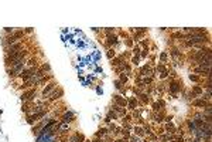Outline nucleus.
Instances as JSON below:
<instances>
[{
  "label": "nucleus",
  "mask_w": 212,
  "mask_h": 142,
  "mask_svg": "<svg viewBox=\"0 0 212 142\" xmlns=\"http://www.w3.org/2000/svg\"><path fill=\"white\" fill-rule=\"evenodd\" d=\"M31 54V50L28 47H25L23 50L16 51V53H11V54H4V66L6 68H11V67H16L27 61V58Z\"/></svg>",
  "instance_id": "1"
},
{
  "label": "nucleus",
  "mask_w": 212,
  "mask_h": 142,
  "mask_svg": "<svg viewBox=\"0 0 212 142\" xmlns=\"http://www.w3.org/2000/svg\"><path fill=\"white\" fill-rule=\"evenodd\" d=\"M24 37H25V33H24V30H23V29H16V31L13 33V34L4 36V40H3V47H4V48H7L9 46L14 44V43H17V41L24 40Z\"/></svg>",
  "instance_id": "2"
},
{
  "label": "nucleus",
  "mask_w": 212,
  "mask_h": 142,
  "mask_svg": "<svg viewBox=\"0 0 212 142\" xmlns=\"http://www.w3.org/2000/svg\"><path fill=\"white\" fill-rule=\"evenodd\" d=\"M38 94H40V88L38 87H33V88H30L27 91H23L20 100H21V102H30L31 104V102H34L37 100Z\"/></svg>",
  "instance_id": "3"
},
{
  "label": "nucleus",
  "mask_w": 212,
  "mask_h": 142,
  "mask_svg": "<svg viewBox=\"0 0 212 142\" xmlns=\"http://www.w3.org/2000/svg\"><path fill=\"white\" fill-rule=\"evenodd\" d=\"M166 88H167V92L173 97V98H177V95L181 92V90H183V82L175 78V80H171V81L168 82V85L166 87Z\"/></svg>",
  "instance_id": "4"
},
{
  "label": "nucleus",
  "mask_w": 212,
  "mask_h": 142,
  "mask_svg": "<svg viewBox=\"0 0 212 142\" xmlns=\"http://www.w3.org/2000/svg\"><path fill=\"white\" fill-rule=\"evenodd\" d=\"M49 108H47V110H44V111H40V112H33V114H30V115H25V122L28 124V125H34V124H37V122L40 121V119H43L44 117H47L49 114Z\"/></svg>",
  "instance_id": "5"
},
{
  "label": "nucleus",
  "mask_w": 212,
  "mask_h": 142,
  "mask_svg": "<svg viewBox=\"0 0 212 142\" xmlns=\"http://www.w3.org/2000/svg\"><path fill=\"white\" fill-rule=\"evenodd\" d=\"M55 87H58V82L55 81V80H52V81H49L48 84H47V85L44 87V88H43V90H41V91H40V98H41V100H47V97L49 95V94H51V91H52V90H54Z\"/></svg>",
  "instance_id": "6"
},
{
  "label": "nucleus",
  "mask_w": 212,
  "mask_h": 142,
  "mask_svg": "<svg viewBox=\"0 0 212 142\" xmlns=\"http://www.w3.org/2000/svg\"><path fill=\"white\" fill-rule=\"evenodd\" d=\"M62 97H64V90H62V88L58 85V87H55L54 90L51 91V94L47 97V102H48V104H51V102L57 101V100L62 98Z\"/></svg>",
  "instance_id": "7"
},
{
  "label": "nucleus",
  "mask_w": 212,
  "mask_h": 142,
  "mask_svg": "<svg viewBox=\"0 0 212 142\" xmlns=\"http://www.w3.org/2000/svg\"><path fill=\"white\" fill-rule=\"evenodd\" d=\"M105 37H106V41H105V47L106 48H115L119 44V36L116 33H113V34H105Z\"/></svg>",
  "instance_id": "8"
},
{
  "label": "nucleus",
  "mask_w": 212,
  "mask_h": 142,
  "mask_svg": "<svg viewBox=\"0 0 212 142\" xmlns=\"http://www.w3.org/2000/svg\"><path fill=\"white\" fill-rule=\"evenodd\" d=\"M25 48V40H21V41H17L14 44L9 46L7 48H4V54H11V53H16V51H20Z\"/></svg>",
  "instance_id": "9"
},
{
  "label": "nucleus",
  "mask_w": 212,
  "mask_h": 142,
  "mask_svg": "<svg viewBox=\"0 0 212 142\" xmlns=\"http://www.w3.org/2000/svg\"><path fill=\"white\" fill-rule=\"evenodd\" d=\"M193 68V73L194 74H197L201 78H207V77H211V68H205V67H199V66H194L191 67Z\"/></svg>",
  "instance_id": "10"
},
{
  "label": "nucleus",
  "mask_w": 212,
  "mask_h": 142,
  "mask_svg": "<svg viewBox=\"0 0 212 142\" xmlns=\"http://www.w3.org/2000/svg\"><path fill=\"white\" fill-rule=\"evenodd\" d=\"M49 119H51V117H49V115L44 117V118H43V119H40V121L37 122V124H34V125H33V128H31V132H33L34 135H38V132L41 131V128L44 127V125H45V124H47V122L49 121Z\"/></svg>",
  "instance_id": "11"
},
{
  "label": "nucleus",
  "mask_w": 212,
  "mask_h": 142,
  "mask_svg": "<svg viewBox=\"0 0 212 142\" xmlns=\"http://www.w3.org/2000/svg\"><path fill=\"white\" fill-rule=\"evenodd\" d=\"M191 105L193 106H195V108H198V110H201L202 111L205 106H208V105H211V102H208V101H205L202 97H197V98H194L193 101H191Z\"/></svg>",
  "instance_id": "12"
},
{
  "label": "nucleus",
  "mask_w": 212,
  "mask_h": 142,
  "mask_svg": "<svg viewBox=\"0 0 212 142\" xmlns=\"http://www.w3.org/2000/svg\"><path fill=\"white\" fill-rule=\"evenodd\" d=\"M76 118H75V114L72 111H67L64 112L61 117H59V124H71V122H74Z\"/></svg>",
  "instance_id": "13"
},
{
  "label": "nucleus",
  "mask_w": 212,
  "mask_h": 142,
  "mask_svg": "<svg viewBox=\"0 0 212 142\" xmlns=\"http://www.w3.org/2000/svg\"><path fill=\"white\" fill-rule=\"evenodd\" d=\"M166 115H167V114H166L164 110H161V111H158V112H151V121H153L156 125H161Z\"/></svg>",
  "instance_id": "14"
},
{
  "label": "nucleus",
  "mask_w": 212,
  "mask_h": 142,
  "mask_svg": "<svg viewBox=\"0 0 212 142\" xmlns=\"http://www.w3.org/2000/svg\"><path fill=\"white\" fill-rule=\"evenodd\" d=\"M112 97H113V98H112L113 104H116L118 106H120V108H126V106H127V98L122 97L120 94H113Z\"/></svg>",
  "instance_id": "15"
},
{
  "label": "nucleus",
  "mask_w": 212,
  "mask_h": 142,
  "mask_svg": "<svg viewBox=\"0 0 212 142\" xmlns=\"http://www.w3.org/2000/svg\"><path fill=\"white\" fill-rule=\"evenodd\" d=\"M139 105H140V101H139L134 95L129 97V98H127V106H126V108H127V111H134Z\"/></svg>",
  "instance_id": "16"
},
{
  "label": "nucleus",
  "mask_w": 212,
  "mask_h": 142,
  "mask_svg": "<svg viewBox=\"0 0 212 142\" xmlns=\"http://www.w3.org/2000/svg\"><path fill=\"white\" fill-rule=\"evenodd\" d=\"M52 80H54V74H52V73H49V74H47V76L41 77L38 81H37V87L41 88L43 85H47V84H48L49 81H52Z\"/></svg>",
  "instance_id": "17"
},
{
  "label": "nucleus",
  "mask_w": 212,
  "mask_h": 142,
  "mask_svg": "<svg viewBox=\"0 0 212 142\" xmlns=\"http://www.w3.org/2000/svg\"><path fill=\"white\" fill-rule=\"evenodd\" d=\"M86 138H85V135L82 134V132H74L71 137L68 138V142H84Z\"/></svg>",
  "instance_id": "18"
},
{
  "label": "nucleus",
  "mask_w": 212,
  "mask_h": 142,
  "mask_svg": "<svg viewBox=\"0 0 212 142\" xmlns=\"http://www.w3.org/2000/svg\"><path fill=\"white\" fill-rule=\"evenodd\" d=\"M168 56H171L174 60H178V58H183L184 54L180 47H173V48H170V51H168Z\"/></svg>",
  "instance_id": "19"
},
{
  "label": "nucleus",
  "mask_w": 212,
  "mask_h": 142,
  "mask_svg": "<svg viewBox=\"0 0 212 142\" xmlns=\"http://www.w3.org/2000/svg\"><path fill=\"white\" fill-rule=\"evenodd\" d=\"M185 125H187V132L190 135H193L194 132L197 131V127H195V124H194L193 118H187V119H185Z\"/></svg>",
  "instance_id": "20"
},
{
  "label": "nucleus",
  "mask_w": 212,
  "mask_h": 142,
  "mask_svg": "<svg viewBox=\"0 0 212 142\" xmlns=\"http://www.w3.org/2000/svg\"><path fill=\"white\" fill-rule=\"evenodd\" d=\"M124 61H126V60H124L123 57H122V54H120V56H116V57H115L113 60H110V66L113 67V68H116V67H120V66H122Z\"/></svg>",
  "instance_id": "21"
},
{
  "label": "nucleus",
  "mask_w": 212,
  "mask_h": 142,
  "mask_svg": "<svg viewBox=\"0 0 212 142\" xmlns=\"http://www.w3.org/2000/svg\"><path fill=\"white\" fill-rule=\"evenodd\" d=\"M163 128L166 134H175V129H177V127L173 124V121L167 122V124H163Z\"/></svg>",
  "instance_id": "22"
},
{
  "label": "nucleus",
  "mask_w": 212,
  "mask_h": 142,
  "mask_svg": "<svg viewBox=\"0 0 212 142\" xmlns=\"http://www.w3.org/2000/svg\"><path fill=\"white\" fill-rule=\"evenodd\" d=\"M137 100L139 101H142L140 102V105H147L148 102L151 101V98H150V95H148L147 92H142V94L137 97Z\"/></svg>",
  "instance_id": "23"
},
{
  "label": "nucleus",
  "mask_w": 212,
  "mask_h": 142,
  "mask_svg": "<svg viewBox=\"0 0 212 142\" xmlns=\"http://www.w3.org/2000/svg\"><path fill=\"white\" fill-rule=\"evenodd\" d=\"M132 131H133V135H136V137H139V138L146 137V135H144V129L142 125H134V127L132 128Z\"/></svg>",
  "instance_id": "24"
},
{
  "label": "nucleus",
  "mask_w": 212,
  "mask_h": 142,
  "mask_svg": "<svg viewBox=\"0 0 212 142\" xmlns=\"http://www.w3.org/2000/svg\"><path fill=\"white\" fill-rule=\"evenodd\" d=\"M170 36H171V39H174V40H177V41H181V43L185 40V34H184V33H181V30L173 31Z\"/></svg>",
  "instance_id": "25"
},
{
  "label": "nucleus",
  "mask_w": 212,
  "mask_h": 142,
  "mask_svg": "<svg viewBox=\"0 0 212 142\" xmlns=\"http://www.w3.org/2000/svg\"><path fill=\"white\" fill-rule=\"evenodd\" d=\"M106 135H109L108 128H106V127H100L98 129V132H95V137L94 138H102V139H103Z\"/></svg>",
  "instance_id": "26"
},
{
  "label": "nucleus",
  "mask_w": 212,
  "mask_h": 142,
  "mask_svg": "<svg viewBox=\"0 0 212 142\" xmlns=\"http://www.w3.org/2000/svg\"><path fill=\"white\" fill-rule=\"evenodd\" d=\"M191 92H193L195 97H201L204 94V88L201 87V84H197V85H193V88H191Z\"/></svg>",
  "instance_id": "27"
},
{
  "label": "nucleus",
  "mask_w": 212,
  "mask_h": 142,
  "mask_svg": "<svg viewBox=\"0 0 212 142\" xmlns=\"http://www.w3.org/2000/svg\"><path fill=\"white\" fill-rule=\"evenodd\" d=\"M118 80L122 82L123 85H126V84H127V81H129V76L126 74V73H120V74H119V78H118Z\"/></svg>",
  "instance_id": "28"
},
{
  "label": "nucleus",
  "mask_w": 212,
  "mask_h": 142,
  "mask_svg": "<svg viewBox=\"0 0 212 142\" xmlns=\"http://www.w3.org/2000/svg\"><path fill=\"white\" fill-rule=\"evenodd\" d=\"M188 78H190L193 82H199V84H201V82H204V78H201V77L197 76V74H190V76H188Z\"/></svg>",
  "instance_id": "29"
},
{
  "label": "nucleus",
  "mask_w": 212,
  "mask_h": 142,
  "mask_svg": "<svg viewBox=\"0 0 212 142\" xmlns=\"http://www.w3.org/2000/svg\"><path fill=\"white\" fill-rule=\"evenodd\" d=\"M168 51H161V53H160V57H158V58H160V63H167L168 61Z\"/></svg>",
  "instance_id": "30"
},
{
  "label": "nucleus",
  "mask_w": 212,
  "mask_h": 142,
  "mask_svg": "<svg viewBox=\"0 0 212 142\" xmlns=\"http://www.w3.org/2000/svg\"><path fill=\"white\" fill-rule=\"evenodd\" d=\"M133 119V115H132V112H127L126 115H124L123 118H120V121H122V124H129V122Z\"/></svg>",
  "instance_id": "31"
},
{
  "label": "nucleus",
  "mask_w": 212,
  "mask_h": 142,
  "mask_svg": "<svg viewBox=\"0 0 212 142\" xmlns=\"http://www.w3.org/2000/svg\"><path fill=\"white\" fill-rule=\"evenodd\" d=\"M106 57H108V60H113L115 57H116L115 48H108V50H106Z\"/></svg>",
  "instance_id": "32"
},
{
  "label": "nucleus",
  "mask_w": 212,
  "mask_h": 142,
  "mask_svg": "<svg viewBox=\"0 0 212 142\" xmlns=\"http://www.w3.org/2000/svg\"><path fill=\"white\" fill-rule=\"evenodd\" d=\"M106 118H109L110 121H112V119H113V121H115V119H120L118 114H116L115 111H112V110H109V111H108V115H106Z\"/></svg>",
  "instance_id": "33"
},
{
  "label": "nucleus",
  "mask_w": 212,
  "mask_h": 142,
  "mask_svg": "<svg viewBox=\"0 0 212 142\" xmlns=\"http://www.w3.org/2000/svg\"><path fill=\"white\" fill-rule=\"evenodd\" d=\"M142 82H143L144 85H153V82H154V80L153 78H151V77H143V78H142Z\"/></svg>",
  "instance_id": "34"
},
{
  "label": "nucleus",
  "mask_w": 212,
  "mask_h": 142,
  "mask_svg": "<svg viewBox=\"0 0 212 142\" xmlns=\"http://www.w3.org/2000/svg\"><path fill=\"white\" fill-rule=\"evenodd\" d=\"M154 70H156V73H158V74H161L163 71H166V70H167V67H166V64H163V63H160V64H157V66H156V68H154Z\"/></svg>",
  "instance_id": "35"
},
{
  "label": "nucleus",
  "mask_w": 212,
  "mask_h": 142,
  "mask_svg": "<svg viewBox=\"0 0 212 142\" xmlns=\"http://www.w3.org/2000/svg\"><path fill=\"white\" fill-rule=\"evenodd\" d=\"M170 71H171V70H170V68H167V70L163 71V73L158 76V78H160L161 81H163V80H166V78H168V77H170Z\"/></svg>",
  "instance_id": "36"
},
{
  "label": "nucleus",
  "mask_w": 212,
  "mask_h": 142,
  "mask_svg": "<svg viewBox=\"0 0 212 142\" xmlns=\"http://www.w3.org/2000/svg\"><path fill=\"white\" fill-rule=\"evenodd\" d=\"M140 51H142V47L136 44V46L132 48V53H133V56H140Z\"/></svg>",
  "instance_id": "37"
},
{
  "label": "nucleus",
  "mask_w": 212,
  "mask_h": 142,
  "mask_svg": "<svg viewBox=\"0 0 212 142\" xmlns=\"http://www.w3.org/2000/svg\"><path fill=\"white\" fill-rule=\"evenodd\" d=\"M130 63H132L133 66L137 67V66H139V63H140V56H133L132 58H130Z\"/></svg>",
  "instance_id": "38"
},
{
  "label": "nucleus",
  "mask_w": 212,
  "mask_h": 142,
  "mask_svg": "<svg viewBox=\"0 0 212 142\" xmlns=\"http://www.w3.org/2000/svg\"><path fill=\"white\" fill-rule=\"evenodd\" d=\"M148 53H150V48H142L140 51V58H146L148 56Z\"/></svg>",
  "instance_id": "39"
},
{
  "label": "nucleus",
  "mask_w": 212,
  "mask_h": 142,
  "mask_svg": "<svg viewBox=\"0 0 212 142\" xmlns=\"http://www.w3.org/2000/svg\"><path fill=\"white\" fill-rule=\"evenodd\" d=\"M115 88H116V90H118V91H120V90H122V88H124L123 87V84H122V82L119 81V80H115Z\"/></svg>",
  "instance_id": "40"
},
{
  "label": "nucleus",
  "mask_w": 212,
  "mask_h": 142,
  "mask_svg": "<svg viewBox=\"0 0 212 142\" xmlns=\"http://www.w3.org/2000/svg\"><path fill=\"white\" fill-rule=\"evenodd\" d=\"M113 33H116V29H112V27L103 29V34H113Z\"/></svg>",
  "instance_id": "41"
},
{
  "label": "nucleus",
  "mask_w": 212,
  "mask_h": 142,
  "mask_svg": "<svg viewBox=\"0 0 212 142\" xmlns=\"http://www.w3.org/2000/svg\"><path fill=\"white\" fill-rule=\"evenodd\" d=\"M14 31H16V29H13V27H4V34H6V36L13 34Z\"/></svg>",
  "instance_id": "42"
},
{
  "label": "nucleus",
  "mask_w": 212,
  "mask_h": 142,
  "mask_svg": "<svg viewBox=\"0 0 212 142\" xmlns=\"http://www.w3.org/2000/svg\"><path fill=\"white\" fill-rule=\"evenodd\" d=\"M126 46H127L129 48H133L134 47V43H133V40H132V37H127V39H126Z\"/></svg>",
  "instance_id": "43"
},
{
  "label": "nucleus",
  "mask_w": 212,
  "mask_h": 142,
  "mask_svg": "<svg viewBox=\"0 0 212 142\" xmlns=\"http://www.w3.org/2000/svg\"><path fill=\"white\" fill-rule=\"evenodd\" d=\"M129 142H142V138L136 137V135H132V137L129 138Z\"/></svg>",
  "instance_id": "44"
},
{
  "label": "nucleus",
  "mask_w": 212,
  "mask_h": 142,
  "mask_svg": "<svg viewBox=\"0 0 212 142\" xmlns=\"http://www.w3.org/2000/svg\"><path fill=\"white\" fill-rule=\"evenodd\" d=\"M173 118H174V115H171V114H170V115H166V117H164L163 124H167V122H171V121H173Z\"/></svg>",
  "instance_id": "45"
},
{
  "label": "nucleus",
  "mask_w": 212,
  "mask_h": 142,
  "mask_svg": "<svg viewBox=\"0 0 212 142\" xmlns=\"http://www.w3.org/2000/svg\"><path fill=\"white\" fill-rule=\"evenodd\" d=\"M24 33L25 34H31V33H34V29L33 27H27V29H24Z\"/></svg>",
  "instance_id": "46"
},
{
  "label": "nucleus",
  "mask_w": 212,
  "mask_h": 142,
  "mask_svg": "<svg viewBox=\"0 0 212 142\" xmlns=\"http://www.w3.org/2000/svg\"><path fill=\"white\" fill-rule=\"evenodd\" d=\"M113 142H129V141H127V139H124V138L120 137V138H116V139H115Z\"/></svg>",
  "instance_id": "47"
},
{
  "label": "nucleus",
  "mask_w": 212,
  "mask_h": 142,
  "mask_svg": "<svg viewBox=\"0 0 212 142\" xmlns=\"http://www.w3.org/2000/svg\"><path fill=\"white\" fill-rule=\"evenodd\" d=\"M91 142H105V139H102V138H94Z\"/></svg>",
  "instance_id": "48"
},
{
  "label": "nucleus",
  "mask_w": 212,
  "mask_h": 142,
  "mask_svg": "<svg viewBox=\"0 0 212 142\" xmlns=\"http://www.w3.org/2000/svg\"><path fill=\"white\" fill-rule=\"evenodd\" d=\"M92 31H94V33H99V31H100V30H99L98 27H94V29H92Z\"/></svg>",
  "instance_id": "49"
},
{
  "label": "nucleus",
  "mask_w": 212,
  "mask_h": 142,
  "mask_svg": "<svg viewBox=\"0 0 212 142\" xmlns=\"http://www.w3.org/2000/svg\"><path fill=\"white\" fill-rule=\"evenodd\" d=\"M84 142H91V139H85V141Z\"/></svg>",
  "instance_id": "50"
},
{
  "label": "nucleus",
  "mask_w": 212,
  "mask_h": 142,
  "mask_svg": "<svg viewBox=\"0 0 212 142\" xmlns=\"http://www.w3.org/2000/svg\"><path fill=\"white\" fill-rule=\"evenodd\" d=\"M150 142H158V141H150Z\"/></svg>",
  "instance_id": "51"
}]
</instances>
